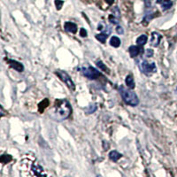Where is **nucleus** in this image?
<instances>
[{
	"label": "nucleus",
	"mask_w": 177,
	"mask_h": 177,
	"mask_svg": "<svg viewBox=\"0 0 177 177\" xmlns=\"http://www.w3.org/2000/svg\"><path fill=\"white\" fill-rule=\"evenodd\" d=\"M120 93L124 100V102L131 106H136L139 104V99L137 95L131 90V89H126L123 86L120 87Z\"/></svg>",
	"instance_id": "obj_2"
},
{
	"label": "nucleus",
	"mask_w": 177,
	"mask_h": 177,
	"mask_svg": "<svg viewBox=\"0 0 177 177\" xmlns=\"http://www.w3.org/2000/svg\"><path fill=\"white\" fill-rule=\"evenodd\" d=\"M122 157V155L120 153H119L117 150H112L109 153V158L113 161V162H117L120 158Z\"/></svg>",
	"instance_id": "obj_11"
},
{
	"label": "nucleus",
	"mask_w": 177,
	"mask_h": 177,
	"mask_svg": "<svg viewBox=\"0 0 177 177\" xmlns=\"http://www.w3.org/2000/svg\"><path fill=\"white\" fill-rule=\"evenodd\" d=\"M97 66L99 67V69H101L102 71H104V72H105V73H107V74H109L110 72H109V69L106 67V66L101 61V60H99V61H97Z\"/></svg>",
	"instance_id": "obj_19"
},
{
	"label": "nucleus",
	"mask_w": 177,
	"mask_h": 177,
	"mask_svg": "<svg viewBox=\"0 0 177 177\" xmlns=\"http://www.w3.org/2000/svg\"><path fill=\"white\" fill-rule=\"evenodd\" d=\"M158 4H160V3H162L163 2V0H157V1H156Z\"/></svg>",
	"instance_id": "obj_29"
},
{
	"label": "nucleus",
	"mask_w": 177,
	"mask_h": 177,
	"mask_svg": "<svg viewBox=\"0 0 177 177\" xmlns=\"http://www.w3.org/2000/svg\"><path fill=\"white\" fill-rule=\"evenodd\" d=\"M116 31H117V33H118V34H120V35H122V34H124V30H123L122 27H120V26H118V27L116 28Z\"/></svg>",
	"instance_id": "obj_25"
},
{
	"label": "nucleus",
	"mask_w": 177,
	"mask_h": 177,
	"mask_svg": "<svg viewBox=\"0 0 177 177\" xmlns=\"http://www.w3.org/2000/svg\"><path fill=\"white\" fill-rule=\"evenodd\" d=\"M55 74L58 75V77L64 82L66 83V85L71 89L72 90H74L75 89V85L74 83V82L72 81L71 77L67 75V73H66L65 71H62V70H56Z\"/></svg>",
	"instance_id": "obj_4"
},
{
	"label": "nucleus",
	"mask_w": 177,
	"mask_h": 177,
	"mask_svg": "<svg viewBox=\"0 0 177 177\" xmlns=\"http://www.w3.org/2000/svg\"><path fill=\"white\" fill-rule=\"evenodd\" d=\"M107 37H108V35H106V34H105V33H101V34L96 35V38H97L99 42H101L102 44H105V43Z\"/></svg>",
	"instance_id": "obj_16"
},
{
	"label": "nucleus",
	"mask_w": 177,
	"mask_h": 177,
	"mask_svg": "<svg viewBox=\"0 0 177 177\" xmlns=\"http://www.w3.org/2000/svg\"><path fill=\"white\" fill-rule=\"evenodd\" d=\"M63 4H64V2L62 1V0H55V6H56L57 10H60Z\"/></svg>",
	"instance_id": "obj_22"
},
{
	"label": "nucleus",
	"mask_w": 177,
	"mask_h": 177,
	"mask_svg": "<svg viewBox=\"0 0 177 177\" xmlns=\"http://www.w3.org/2000/svg\"><path fill=\"white\" fill-rule=\"evenodd\" d=\"M72 113L70 103L67 99H57L52 111V117L57 121L67 119Z\"/></svg>",
	"instance_id": "obj_1"
},
{
	"label": "nucleus",
	"mask_w": 177,
	"mask_h": 177,
	"mask_svg": "<svg viewBox=\"0 0 177 177\" xmlns=\"http://www.w3.org/2000/svg\"><path fill=\"white\" fill-rule=\"evenodd\" d=\"M4 114H5V113H4V109H3V107L1 106V116L3 117V116H4Z\"/></svg>",
	"instance_id": "obj_28"
},
{
	"label": "nucleus",
	"mask_w": 177,
	"mask_h": 177,
	"mask_svg": "<svg viewBox=\"0 0 177 177\" xmlns=\"http://www.w3.org/2000/svg\"><path fill=\"white\" fill-rule=\"evenodd\" d=\"M7 63L9 64V66L11 67H13L14 70L18 71V72H23L24 70V67L21 63L16 61V60H14V59H8L7 60Z\"/></svg>",
	"instance_id": "obj_6"
},
{
	"label": "nucleus",
	"mask_w": 177,
	"mask_h": 177,
	"mask_svg": "<svg viewBox=\"0 0 177 177\" xmlns=\"http://www.w3.org/2000/svg\"><path fill=\"white\" fill-rule=\"evenodd\" d=\"M161 38H162V36L160 34H158V32H152L151 33V39H150V44L154 47H158Z\"/></svg>",
	"instance_id": "obj_7"
},
{
	"label": "nucleus",
	"mask_w": 177,
	"mask_h": 177,
	"mask_svg": "<svg viewBox=\"0 0 177 177\" xmlns=\"http://www.w3.org/2000/svg\"><path fill=\"white\" fill-rule=\"evenodd\" d=\"M32 170L33 172L35 173L36 175H43L44 173H43L44 172V169L41 166H39L38 164H34L33 166H32Z\"/></svg>",
	"instance_id": "obj_12"
},
{
	"label": "nucleus",
	"mask_w": 177,
	"mask_h": 177,
	"mask_svg": "<svg viewBox=\"0 0 177 177\" xmlns=\"http://www.w3.org/2000/svg\"><path fill=\"white\" fill-rule=\"evenodd\" d=\"M12 160V156L11 155H8V154H6V155H2L1 158H0V162L3 163V164H6V163H8Z\"/></svg>",
	"instance_id": "obj_18"
},
{
	"label": "nucleus",
	"mask_w": 177,
	"mask_h": 177,
	"mask_svg": "<svg viewBox=\"0 0 177 177\" xmlns=\"http://www.w3.org/2000/svg\"><path fill=\"white\" fill-rule=\"evenodd\" d=\"M109 21H110L111 23H113V24H118V23H119V18L116 17V16H114L113 14H112V15L109 16Z\"/></svg>",
	"instance_id": "obj_20"
},
{
	"label": "nucleus",
	"mask_w": 177,
	"mask_h": 177,
	"mask_svg": "<svg viewBox=\"0 0 177 177\" xmlns=\"http://www.w3.org/2000/svg\"><path fill=\"white\" fill-rule=\"evenodd\" d=\"M172 5H173V3H172L171 0H163V2H162V9L164 11L168 10V9H170L172 7Z\"/></svg>",
	"instance_id": "obj_15"
},
{
	"label": "nucleus",
	"mask_w": 177,
	"mask_h": 177,
	"mask_svg": "<svg viewBox=\"0 0 177 177\" xmlns=\"http://www.w3.org/2000/svg\"><path fill=\"white\" fill-rule=\"evenodd\" d=\"M110 44L113 46V47H115V48H118L120 45V40L119 37H113L110 40Z\"/></svg>",
	"instance_id": "obj_14"
},
{
	"label": "nucleus",
	"mask_w": 177,
	"mask_h": 177,
	"mask_svg": "<svg viewBox=\"0 0 177 177\" xmlns=\"http://www.w3.org/2000/svg\"><path fill=\"white\" fill-rule=\"evenodd\" d=\"M81 70H82L81 72L82 73V75L90 80H95L101 75V74L96 68H94L92 67H88L85 68L83 67V68H81Z\"/></svg>",
	"instance_id": "obj_5"
},
{
	"label": "nucleus",
	"mask_w": 177,
	"mask_h": 177,
	"mask_svg": "<svg viewBox=\"0 0 177 177\" xmlns=\"http://www.w3.org/2000/svg\"><path fill=\"white\" fill-rule=\"evenodd\" d=\"M113 1H114V0H105V2H106L108 5H112V4L113 3Z\"/></svg>",
	"instance_id": "obj_27"
},
{
	"label": "nucleus",
	"mask_w": 177,
	"mask_h": 177,
	"mask_svg": "<svg viewBox=\"0 0 177 177\" xmlns=\"http://www.w3.org/2000/svg\"><path fill=\"white\" fill-rule=\"evenodd\" d=\"M152 55H153V51L150 50V49H147L146 50V56L150 58V57H152Z\"/></svg>",
	"instance_id": "obj_26"
},
{
	"label": "nucleus",
	"mask_w": 177,
	"mask_h": 177,
	"mask_svg": "<svg viewBox=\"0 0 177 177\" xmlns=\"http://www.w3.org/2000/svg\"><path fill=\"white\" fill-rule=\"evenodd\" d=\"M147 40H148V37L146 35H142L140 36L137 39H136V44L139 45V46H143L146 43H147Z\"/></svg>",
	"instance_id": "obj_13"
},
{
	"label": "nucleus",
	"mask_w": 177,
	"mask_h": 177,
	"mask_svg": "<svg viewBox=\"0 0 177 177\" xmlns=\"http://www.w3.org/2000/svg\"><path fill=\"white\" fill-rule=\"evenodd\" d=\"M96 110H97V105H90L89 108L87 109V113H88V114L93 113Z\"/></svg>",
	"instance_id": "obj_21"
},
{
	"label": "nucleus",
	"mask_w": 177,
	"mask_h": 177,
	"mask_svg": "<svg viewBox=\"0 0 177 177\" xmlns=\"http://www.w3.org/2000/svg\"><path fill=\"white\" fill-rule=\"evenodd\" d=\"M80 36H81L82 37H87V31H86L85 29L82 28V29H80Z\"/></svg>",
	"instance_id": "obj_24"
},
{
	"label": "nucleus",
	"mask_w": 177,
	"mask_h": 177,
	"mask_svg": "<svg viewBox=\"0 0 177 177\" xmlns=\"http://www.w3.org/2000/svg\"><path fill=\"white\" fill-rule=\"evenodd\" d=\"M143 49L139 46H135V45H132L128 48V52L131 56V58H135L136 56H138L140 53H143Z\"/></svg>",
	"instance_id": "obj_8"
},
{
	"label": "nucleus",
	"mask_w": 177,
	"mask_h": 177,
	"mask_svg": "<svg viewBox=\"0 0 177 177\" xmlns=\"http://www.w3.org/2000/svg\"><path fill=\"white\" fill-rule=\"evenodd\" d=\"M125 82H126V85L128 86V89H135V82H134V78L131 75H128L126 76V79H125Z\"/></svg>",
	"instance_id": "obj_10"
},
{
	"label": "nucleus",
	"mask_w": 177,
	"mask_h": 177,
	"mask_svg": "<svg viewBox=\"0 0 177 177\" xmlns=\"http://www.w3.org/2000/svg\"><path fill=\"white\" fill-rule=\"evenodd\" d=\"M113 15H114V16H116V17L120 18V11H119V8H118L117 6H116V7H114V9L113 10Z\"/></svg>",
	"instance_id": "obj_23"
},
{
	"label": "nucleus",
	"mask_w": 177,
	"mask_h": 177,
	"mask_svg": "<svg viewBox=\"0 0 177 177\" xmlns=\"http://www.w3.org/2000/svg\"><path fill=\"white\" fill-rule=\"evenodd\" d=\"M139 67L141 72H143L146 75H150L151 74H154L157 72V67L154 62L149 63L148 61L143 60L139 64Z\"/></svg>",
	"instance_id": "obj_3"
},
{
	"label": "nucleus",
	"mask_w": 177,
	"mask_h": 177,
	"mask_svg": "<svg viewBox=\"0 0 177 177\" xmlns=\"http://www.w3.org/2000/svg\"><path fill=\"white\" fill-rule=\"evenodd\" d=\"M65 27V29L67 31V32H70V33H73V34H75L77 32V26L75 23L74 22H70V21H67L65 23L64 25Z\"/></svg>",
	"instance_id": "obj_9"
},
{
	"label": "nucleus",
	"mask_w": 177,
	"mask_h": 177,
	"mask_svg": "<svg viewBox=\"0 0 177 177\" xmlns=\"http://www.w3.org/2000/svg\"><path fill=\"white\" fill-rule=\"evenodd\" d=\"M49 105V101H48V99H44V100H43L40 104H39V112L40 113H42V112H44V110Z\"/></svg>",
	"instance_id": "obj_17"
}]
</instances>
